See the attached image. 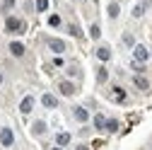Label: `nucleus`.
Wrapping results in <instances>:
<instances>
[{"mask_svg":"<svg viewBox=\"0 0 152 150\" xmlns=\"http://www.w3.org/2000/svg\"><path fill=\"white\" fill-rule=\"evenodd\" d=\"M106 131L116 133V131H118V121H116V119H109V121H106Z\"/></svg>","mask_w":152,"mask_h":150,"instance_id":"f3484780","label":"nucleus"},{"mask_svg":"<svg viewBox=\"0 0 152 150\" xmlns=\"http://www.w3.org/2000/svg\"><path fill=\"white\" fill-rule=\"evenodd\" d=\"M147 58H150V51H147L142 44H135V46H133V61H135V63H142V65H145Z\"/></svg>","mask_w":152,"mask_h":150,"instance_id":"f257e3e1","label":"nucleus"},{"mask_svg":"<svg viewBox=\"0 0 152 150\" xmlns=\"http://www.w3.org/2000/svg\"><path fill=\"white\" fill-rule=\"evenodd\" d=\"M36 10H39V12H46V10H48V0H36Z\"/></svg>","mask_w":152,"mask_h":150,"instance_id":"412c9836","label":"nucleus"},{"mask_svg":"<svg viewBox=\"0 0 152 150\" xmlns=\"http://www.w3.org/2000/svg\"><path fill=\"white\" fill-rule=\"evenodd\" d=\"M77 150H89V148H85V145H80V148H77Z\"/></svg>","mask_w":152,"mask_h":150,"instance_id":"a878e982","label":"nucleus"},{"mask_svg":"<svg viewBox=\"0 0 152 150\" xmlns=\"http://www.w3.org/2000/svg\"><path fill=\"white\" fill-rule=\"evenodd\" d=\"M72 114H75V119H77L80 124H85V121L89 119V114H87V109H85V107H75V109H72Z\"/></svg>","mask_w":152,"mask_h":150,"instance_id":"0eeeda50","label":"nucleus"},{"mask_svg":"<svg viewBox=\"0 0 152 150\" xmlns=\"http://www.w3.org/2000/svg\"><path fill=\"white\" fill-rule=\"evenodd\" d=\"M15 7V0H3V10H12Z\"/></svg>","mask_w":152,"mask_h":150,"instance_id":"393cba45","label":"nucleus"},{"mask_svg":"<svg viewBox=\"0 0 152 150\" xmlns=\"http://www.w3.org/2000/svg\"><path fill=\"white\" fill-rule=\"evenodd\" d=\"M0 82H3V75H0Z\"/></svg>","mask_w":152,"mask_h":150,"instance_id":"cd10ccee","label":"nucleus"},{"mask_svg":"<svg viewBox=\"0 0 152 150\" xmlns=\"http://www.w3.org/2000/svg\"><path fill=\"white\" fill-rule=\"evenodd\" d=\"M56 143H58V145H68L70 143V133H58V136H56Z\"/></svg>","mask_w":152,"mask_h":150,"instance_id":"2eb2a0df","label":"nucleus"},{"mask_svg":"<svg viewBox=\"0 0 152 150\" xmlns=\"http://www.w3.org/2000/svg\"><path fill=\"white\" fill-rule=\"evenodd\" d=\"M58 90H61V95H65V97L75 95V85H72V82H68V80H63V82L58 85Z\"/></svg>","mask_w":152,"mask_h":150,"instance_id":"423d86ee","label":"nucleus"},{"mask_svg":"<svg viewBox=\"0 0 152 150\" xmlns=\"http://www.w3.org/2000/svg\"><path fill=\"white\" fill-rule=\"evenodd\" d=\"M111 95H113V99H116V102H126V92H123L121 87H113Z\"/></svg>","mask_w":152,"mask_h":150,"instance_id":"4468645a","label":"nucleus"},{"mask_svg":"<svg viewBox=\"0 0 152 150\" xmlns=\"http://www.w3.org/2000/svg\"><path fill=\"white\" fill-rule=\"evenodd\" d=\"M97 58H99L102 63H106V61L111 58V49H109V46H99V49H97Z\"/></svg>","mask_w":152,"mask_h":150,"instance_id":"6e6552de","label":"nucleus"},{"mask_svg":"<svg viewBox=\"0 0 152 150\" xmlns=\"http://www.w3.org/2000/svg\"><path fill=\"white\" fill-rule=\"evenodd\" d=\"M118 12H121L118 3H111V5H109V17H118Z\"/></svg>","mask_w":152,"mask_h":150,"instance_id":"a211bd4d","label":"nucleus"},{"mask_svg":"<svg viewBox=\"0 0 152 150\" xmlns=\"http://www.w3.org/2000/svg\"><path fill=\"white\" fill-rule=\"evenodd\" d=\"M68 34H70V36H82L80 27H75V24H70V27H68Z\"/></svg>","mask_w":152,"mask_h":150,"instance_id":"4be33fe9","label":"nucleus"},{"mask_svg":"<svg viewBox=\"0 0 152 150\" xmlns=\"http://www.w3.org/2000/svg\"><path fill=\"white\" fill-rule=\"evenodd\" d=\"M31 133H36V136H41V133H46V124H44V121H36V124L31 126Z\"/></svg>","mask_w":152,"mask_h":150,"instance_id":"f8f14e48","label":"nucleus"},{"mask_svg":"<svg viewBox=\"0 0 152 150\" xmlns=\"http://www.w3.org/2000/svg\"><path fill=\"white\" fill-rule=\"evenodd\" d=\"M94 126H97L99 131H104L106 128V116L104 114H97V116H94Z\"/></svg>","mask_w":152,"mask_h":150,"instance_id":"ddd939ff","label":"nucleus"},{"mask_svg":"<svg viewBox=\"0 0 152 150\" xmlns=\"http://www.w3.org/2000/svg\"><path fill=\"white\" fill-rule=\"evenodd\" d=\"M106 78H109V73H106L104 68H99V70H97V82H106Z\"/></svg>","mask_w":152,"mask_h":150,"instance_id":"6ab92c4d","label":"nucleus"},{"mask_svg":"<svg viewBox=\"0 0 152 150\" xmlns=\"http://www.w3.org/2000/svg\"><path fill=\"white\" fill-rule=\"evenodd\" d=\"M48 24H51V27H61V17H58V15H51V17H48Z\"/></svg>","mask_w":152,"mask_h":150,"instance_id":"5701e85b","label":"nucleus"},{"mask_svg":"<svg viewBox=\"0 0 152 150\" xmlns=\"http://www.w3.org/2000/svg\"><path fill=\"white\" fill-rule=\"evenodd\" d=\"M5 29L7 32H24L27 24L22 20H17V17H7V20H5Z\"/></svg>","mask_w":152,"mask_h":150,"instance_id":"f03ea898","label":"nucleus"},{"mask_svg":"<svg viewBox=\"0 0 152 150\" xmlns=\"http://www.w3.org/2000/svg\"><path fill=\"white\" fill-rule=\"evenodd\" d=\"M133 82H135V87L142 90V92H150V90H152V82H150L147 78H142V75H133Z\"/></svg>","mask_w":152,"mask_h":150,"instance_id":"7ed1b4c3","label":"nucleus"},{"mask_svg":"<svg viewBox=\"0 0 152 150\" xmlns=\"http://www.w3.org/2000/svg\"><path fill=\"white\" fill-rule=\"evenodd\" d=\"M10 51H12L15 56H24V44H20V41H12V44H10Z\"/></svg>","mask_w":152,"mask_h":150,"instance_id":"9b49d317","label":"nucleus"},{"mask_svg":"<svg viewBox=\"0 0 152 150\" xmlns=\"http://www.w3.org/2000/svg\"><path fill=\"white\" fill-rule=\"evenodd\" d=\"M41 104L48 107V109H56V107H58V99H56L53 95H44V97H41Z\"/></svg>","mask_w":152,"mask_h":150,"instance_id":"1a4fd4ad","label":"nucleus"},{"mask_svg":"<svg viewBox=\"0 0 152 150\" xmlns=\"http://www.w3.org/2000/svg\"><path fill=\"white\" fill-rule=\"evenodd\" d=\"M31 107H34V99H31V97H24L22 104H20V111H22V114H29Z\"/></svg>","mask_w":152,"mask_h":150,"instance_id":"9d476101","label":"nucleus"},{"mask_svg":"<svg viewBox=\"0 0 152 150\" xmlns=\"http://www.w3.org/2000/svg\"><path fill=\"white\" fill-rule=\"evenodd\" d=\"M123 44H126V46H135V39H133V34H123Z\"/></svg>","mask_w":152,"mask_h":150,"instance_id":"b1692460","label":"nucleus"},{"mask_svg":"<svg viewBox=\"0 0 152 150\" xmlns=\"http://www.w3.org/2000/svg\"><path fill=\"white\" fill-rule=\"evenodd\" d=\"M0 143H3L5 148H10V145L15 143V136H12L10 128H3V131H0Z\"/></svg>","mask_w":152,"mask_h":150,"instance_id":"20e7f679","label":"nucleus"},{"mask_svg":"<svg viewBox=\"0 0 152 150\" xmlns=\"http://www.w3.org/2000/svg\"><path fill=\"white\" fill-rule=\"evenodd\" d=\"M48 49H51L53 53H63V51H65V44H63L61 39H48Z\"/></svg>","mask_w":152,"mask_h":150,"instance_id":"39448f33","label":"nucleus"},{"mask_svg":"<svg viewBox=\"0 0 152 150\" xmlns=\"http://www.w3.org/2000/svg\"><path fill=\"white\" fill-rule=\"evenodd\" d=\"M89 34H92V39H99V36H102V29H99V24H92Z\"/></svg>","mask_w":152,"mask_h":150,"instance_id":"aec40b11","label":"nucleus"},{"mask_svg":"<svg viewBox=\"0 0 152 150\" xmlns=\"http://www.w3.org/2000/svg\"><path fill=\"white\" fill-rule=\"evenodd\" d=\"M145 7H147L145 3H140V5H135V10H133V17H138V20H140V17L145 15Z\"/></svg>","mask_w":152,"mask_h":150,"instance_id":"dca6fc26","label":"nucleus"},{"mask_svg":"<svg viewBox=\"0 0 152 150\" xmlns=\"http://www.w3.org/2000/svg\"><path fill=\"white\" fill-rule=\"evenodd\" d=\"M53 150H61V145H58V148H53Z\"/></svg>","mask_w":152,"mask_h":150,"instance_id":"bb28decb","label":"nucleus"}]
</instances>
